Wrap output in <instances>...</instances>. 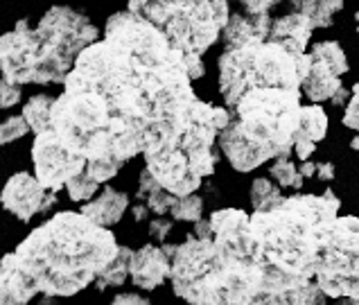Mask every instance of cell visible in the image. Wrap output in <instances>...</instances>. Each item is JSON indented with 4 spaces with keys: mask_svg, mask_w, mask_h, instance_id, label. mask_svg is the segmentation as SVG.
<instances>
[{
    "mask_svg": "<svg viewBox=\"0 0 359 305\" xmlns=\"http://www.w3.org/2000/svg\"><path fill=\"white\" fill-rule=\"evenodd\" d=\"M23 97L20 84H14L7 77H0V109H12Z\"/></svg>",
    "mask_w": 359,
    "mask_h": 305,
    "instance_id": "83f0119b",
    "label": "cell"
},
{
    "mask_svg": "<svg viewBox=\"0 0 359 305\" xmlns=\"http://www.w3.org/2000/svg\"><path fill=\"white\" fill-rule=\"evenodd\" d=\"M183 55L131 9L109 16L104 39L81 50L55 97L50 131L86 163L145 168L174 195L197 192L219 163L231 111L197 97Z\"/></svg>",
    "mask_w": 359,
    "mask_h": 305,
    "instance_id": "6da1fadb",
    "label": "cell"
},
{
    "mask_svg": "<svg viewBox=\"0 0 359 305\" xmlns=\"http://www.w3.org/2000/svg\"><path fill=\"white\" fill-rule=\"evenodd\" d=\"M27 131H32V129H29L25 116H12V118L3 120L0 122V147L23 138Z\"/></svg>",
    "mask_w": 359,
    "mask_h": 305,
    "instance_id": "484cf974",
    "label": "cell"
},
{
    "mask_svg": "<svg viewBox=\"0 0 359 305\" xmlns=\"http://www.w3.org/2000/svg\"><path fill=\"white\" fill-rule=\"evenodd\" d=\"M314 283L327 299L359 303V217L337 215L325 229Z\"/></svg>",
    "mask_w": 359,
    "mask_h": 305,
    "instance_id": "9c48e42d",
    "label": "cell"
},
{
    "mask_svg": "<svg viewBox=\"0 0 359 305\" xmlns=\"http://www.w3.org/2000/svg\"><path fill=\"white\" fill-rule=\"evenodd\" d=\"M351 147H353L355 151H359V131H357V136H355V138L351 140Z\"/></svg>",
    "mask_w": 359,
    "mask_h": 305,
    "instance_id": "e575fe53",
    "label": "cell"
},
{
    "mask_svg": "<svg viewBox=\"0 0 359 305\" xmlns=\"http://www.w3.org/2000/svg\"><path fill=\"white\" fill-rule=\"evenodd\" d=\"M102 183L97 179H93L88 175V172H79L77 177H73L68 183H66V190H68V197L73 199V201H79V203H84V201H90L93 199V195L100 190Z\"/></svg>",
    "mask_w": 359,
    "mask_h": 305,
    "instance_id": "cb8c5ba5",
    "label": "cell"
},
{
    "mask_svg": "<svg viewBox=\"0 0 359 305\" xmlns=\"http://www.w3.org/2000/svg\"><path fill=\"white\" fill-rule=\"evenodd\" d=\"M280 195H283V192H280L278 183L271 181V179H266V177L253 179L251 190H249V197H251L253 208H260V206H264L266 201H273L276 197H280Z\"/></svg>",
    "mask_w": 359,
    "mask_h": 305,
    "instance_id": "d4e9b609",
    "label": "cell"
},
{
    "mask_svg": "<svg viewBox=\"0 0 359 305\" xmlns=\"http://www.w3.org/2000/svg\"><path fill=\"white\" fill-rule=\"evenodd\" d=\"M129 208V195L127 192H120L116 188L107 186L104 190L100 192V197H95L93 201H84L81 206V212L86 217H90L100 226H114L122 219V215Z\"/></svg>",
    "mask_w": 359,
    "mask_h": 305,
    "instance_id": "e0dca14e",
    "label": "cell"
},
{
    "mask_svg": "<svg viewBox=\"0 0 359 305\" xmlns=\"http://www.w3.org/2000/svg\"><path fill=\"white\" fill-rule=\"evenodd\" d=\"M299 170H301V175H303L305 179H312V177H316V163H312L310 158H307V161H301Z\"/></svg>",
    "mask_w": 359,
    "mask_h": 305,
    "instance_id": "836d02e7",
    "label": "cell"
},
{
    "mask_svg": "<svg viewBox=\"0 0 359 305\" xmlns=\"http://www.w3.org/2000/svg\"><path fill=\"white\" fill-rule=\"evenodd\" d=\"M312 32H314L312 20L301 12H292L273 18L269 41H276V43H280L290 53L301 57L307 53V43H310Z\"/></svg>",
    "mask_w": 359,
    "mask_h": 305,
    "instance_id": "2e32d148",
    "label": "cell"
},
{
    "mask_svg": "<svg viewBox=\"0 0 359 305\" xmlns=\"http://www.w3.org/2000/svg\"><path fill=\"white\" fill-rule=\"evenodd\" d=\"M0 203L7 212H12L20 222H29L39 212L50 210L57 203V192L48 190L36 175L29 172H16L9 177L3 192H0Z\"/></svg>",
    "mask_w": 359,
    "mask_h": 305,
    "instance_id": "7c38bea8",
    "label": "cell"
},
{
    "mask_svg": "<svg viewBox=\"0 0 359 305\" xmlns=\"http://www.w3.org/2000/svg\"><path fill=\"white\" fill-rule=\"evenodd\" d=\"M172 219L177 222H199L203 217V199L199 195H194V192H190V195H183L179 197L177 201H174V206L170 210Z\"/></svg>",
    "mask_w": 359,
    "mask_h": 305,
    "instance_id": "603a6c76",
    "label": "cell"
},
{
    "mask_svg": "<svg viewBox=\"0 0 359 305\" xmlns=\"http://www.w3.org/2000/svg\"><path fill=\"white\" fill-rule=\"evenodd\" d=\"M269 175L271 179L278 183L280 188H292V190H301L305 177L301 175L299 165L292 161L290 154H283V156H276L269 165Z\"/></svg>",
    "mask_w": 359,
    "mask_h": 305,
    "instance_id": "7402d4cb",
    "label": "cell"
},
{
    "mask_svg": "<svg viewBox=\"0 0 359 305\" xmlns=\"http://www.w3.org/2000/svg\"><path fill=\"white\" fill-rule=\"evenodd\" d=\"M273 18L269 14H249L238 12L229 16V23L222 29V43L231 48H242L251 43H262L269 41Z\"/></svg>",
    "mask_w": 359,
    "mask_h": 305,
    "instance_id": "5bb4252c",
    "label": "cell"
},
{
    "mask_svg": "<svg viewBox=\"0 0 359 305\" xmlns=\"http://www.w3.org/2000/svg\"><path fill=\"white\" fill-rule=\"evenodd\" d=\"M310 70V53L294 55L276 41H262L242 48L224 50L219 57V93L224 104L251 88H296Z\"/></svg>",
    "mask_w": 359,
    "mask_h": 305,
    "instance_id": "52a82bcc",
    "label": "cell"
},
{
    "mask_svg": "<svg viewBox=\"0 0 359 305\" xmlns=\"http://www.w3.org/2000/svg\"><path fill=\"white\" fill-rule=\"evenodd\" d=\"M133 14L156 25L186 59L190 77L206 75L203 55L222 39L229 23V0H129Z\"/></svg>",
    "mask_w": 359,
    "mask_h": 305,
    "instance_id": "8992f818",
    "label": "cell"
},
{
    "mask_svg": "<svg viewBox=\"0 0 359 305\" xmlns=\"http://www.w3.org/2000/svg\"><path fill=\"white\" fill-rule=\"evenodd\" d=\"M238 3L249 14H271V9L278 7L283 0H238Z\"/></svg>",
    "mask_w": 359,
    "mask_h": 305,
    "instance_id": "f546056e",
    "label": "cell"
},
{
    "mask_svg": "<svg viewBox=\"0 0 359 305\" xmlns=\"http://www.w3.org/2000/svg\"><path fill=\"white\" fill-rule=\"evenodd\" d=\"M53 104H55V97H50L46 93L34 95L32 100H27V104L23 107V116L27 120L29 129H32V134H41V131L50 127Z\"/></svg>",
    "mask_w": 359,
    "mask_h": 305,
    "instance_id": "44dd1931",
    "label": "cell"
},
{
    "mask_svg": "<svg viewBox=\"0 0 359 305\" xmlns=\"http://www.w3.org/2000/svg\"><path fill=\"white\" fill-rule=\"evenodd\" d=\"M118 240L84 212H57L0 260V305L75 297L116 258Z\"/></svg>",
    "mask_w": 359,
    "mask_h": 305,
    "instance_id": "3957f363",
    "label": "cell"
},
{
    "mask_svg": "<svg viewBox=\"0 0 359 305\" xmlns=\"http://www.w3.org/2000/svg\"><path fill=\"white\" fill-rule=\"evenodd\" d=\"M114 303H138V305H147L149 299L147 297H140V294H118L114 299Z\"/></svg>",
    "mask_w": 359,
    "mask_h": 305,
    "instance_id": "d6a6232c",
    "label": "cell"
},
{
    "mask_svg": "<svg viewBox=\"0 0 359 305\" xmlns=\"http://www.w3.org/2000/svg\"><path fill=\"white\" fill-rule=\"evenodd\" d=\"M327 125H330V120H327L325 109L319 107V102L301 109V122H299V129H296V136H294L296 158L307 161L314 154L316 142H321L327 136Z\"/></svg>",
    "mask_w": 359,
    "mask_h": 305,
    "instance_id": "9a60e30c",
    "label": "cell"
},
{
    "mask_svg": "<svg viewBox=\"0 0 359 305\" xmlns=\"http://www.w3.org/2000/svg\"><path fill=\"white\" fill-rule=\"evenodd\" d=\"M301 95L296 88H251L226 107L231 120L217 145L233 170L253 172L276 156L292 154L303 109Z\"/></svg>",
    "mask_w": 359,
    "mask_h": 305,
    "instance_id": "5b68a950",
    "label": "cell"
},
{
    "mask_svg": "<svg viewBox=\"0 0 359 305\" xmlns=\"http://www.w3.org/2000/svg\"><path fill=\"white\" fill-rule=\"evenodd\" d=\"M344 127L353 129V131H359V81L353 86L351 90V100H348V104L344 107Z\"/></svg>",
    "mask_w": 359,
    "mask_h": 305,
    "instance_id": "4316f807",
    "label": "cell"
},
{
    "mask_svg": "<svg viewBox=\"0 0 359 305\" xmlns=\"http://www.w3.org/2000/svg\"><path fill=\"white\" fill-rule=\"evenodd\" d=\"M294 12H301L312 20L314 29L332 27L334 16L344 9V0H290Z\"/></svg>",
    "mask_w": 359,
    "mask_h": 305,
    "instance_id": "d6986e66",
    "label": "cell"
},
{
    "mask_svg": "<svg viewBox=\"0 0 359 305\" xmlns=\"http://www.w3.org/2000/svg\"><path fill=\"white\" fill-rule=\"evenodd\" d=\"M32 163H34L36 179L43 183L48 190H55V192L66 188V183L70 179L86 170V161L61 145L50 129L34 134Z\"/></svg>",
    "mask_w": 359,
    "mask_h": 305,
    "instance_id": "8fae6325",
    "label": "cell"
},
{
    "mask_svg": "<svg viewBox=\"0 0 359 305\" xmlns=\"http://www.w3.org/2000/svg\"><path fill=\"white\" fill-rule=\"evenodd\" d=\"M131 256H133V249L129 247H118V253L116 258L111 260L102 273L95 278V287L100 292H104L109 287H120V285H125L127 278H129V267H131Z\"/></svg>",
    "mask_w": 359,
    "mask_h": 305,
    "instance_id": "ffe728a7",
    "label": "cell"
},
{
    "mask_svg": "<svg viewBox=\"0 0 359 305\" xmlns=\"http://www.w3.org/2000/svg\"><path fill=\"white\" fill-rule=\"evenodd\" d=\"M208 233H190L172 253V290L201 305H310L327 297L314 280L276 273L249 251V219L240 208L215 210Z\"/></svg>",
    "mask_w": 359,
    "mask_h": 305,
    "instance_id": "7a4b0ae2",
    "label": "cell"
},
{
    "mask_svg": "<svg viewBox=\"0 0 359 305\" xmlns=\"http://www.w3.org/2000/svg\"><path fill=\"white\" fill-rule=\"evenodd\" d=\"M138 201H145L154 215H170V210L174 206V201L179 199V195H174L168 188H163L161 183L151 177V172L145 168L140 172L138 179Z\"/></svg>",
    "mask_w": 359,
    "mask_h": 305,
    "instance_id": "ac0fdd59",
    "label": "cell"
},
{
    "mask_svg": "<svg viewBox=\"0 0 359 305\" xmlns=\"http://www.w3.org/2000/svg\"><path fill=\"white\" fill-rule=\"evenodd\" d=\"M131 215L136 222H145V219H149L151 210H149V206L145 201H140V203H136V206H131Z\"/></svg>",
    "mask_w": 359,
    "mask_h": 305,
    "instance_id": "1f68e13d",
    "label": "cell"
},
{
    "mask_svg": "<svg viewBox=\"0 0 359 305\" xmlns=\"http://www.w3.org/2000/svg\"><path fill=\"white\" fill-rule=\"evenodd\" d=\"M351 70L339 41H321L310 50V70L303 77L301 93L312 102H330L344 88V75Z\"/></svg>",
    "mask_w": 359,
    "mask_h": 305,
    "instance_id": "30bf717a",
    "label": "cell"
},
{
    "mask_svg": "<svg viewBox=\"0 0 359 305\" xmlns=\"http://www.w3.org/2000/svg\"><path fill=\"white\" fill-rule=\"evenodd\" d=\"M174 229V219H170L168 215H156L149 222V238L165 242V238L172 233Z\"/></svg>",
    "mask_w": 359,
    "mask_h": 305,
    "instance_id": "f1b7e54d",
    "label": "cell"
},
{
    "mask_svg": "<svg viewBox=\"0 0 359 305\" xmlns=\"http://www.w3.org/2000/svg\"><path fill=\"white\" fill-rule=\"evenodd\" d=\"M341 201L330 188L321 195L296 192L253 208L249 251L276 273L301 283L314 280V267L325 229L339 215Z\"/></svg>",
    "mask_w": 359,
    "mask_h": 305,
    "instance_id": "277c9868",
    "label": "cell"
},
{
    "mask_svg": "<svg viewBox=\"0 0 359 305\" xmlns=\"http://www.w3.org/2000/svg\"><path fill=\"white\" fill-rule=\"evenodd\" d=\"M177 244H165L161 247L156 244H145L138 251H133L131 256V267H129V278L138 290L151 292L161 287L163 283L170 278L172 271V253Z\"/></svg>",
    "mask_w": 359,
    "mask_h": 305,
    "instance_id": "4fadbf2b",
    "label": "cell"
},
{
    "mask_svg": "<svg viewBox=\"0 0 359 305\" xmlns=\"http://www.w3.org/2000/svg\"><path fill=\"white\" fill-rule=\"evenodd\" d=\"M355 20H357V34H359V12L355 14Z\"/></svg>",
    "mask_w": 359,
    "mask_h": 305,
    "instance_id": "d590c367",
    "label": "cell"
},
{
    "mask_svg": "<svg viewBox=\"0 0 359 305\" xmlns=\"http://www.w3.org/2000/svg\"><path fill=\"white\" fill-rule=\"evenodd\" d=\"M316 179H321L323 183H330L334 179V163L330 161L316 163Z\"/></svg>",
    "mask_w": 359,
    "mask_h": 305,
    "instance_id": "4dcf8cb0",
    "label": "cell"
},
{
    "mask_svg": "<svg viewBox=\"0 0 359 305\" xmlns=\"http://www.w3.org/2000/svg\"><path fill=\"white\" fill-rule=\"evenodd\" d=\"M100 39V29L86 14L55 5L29 32L32 48V84H64L81 50Z\"/></svg>",
    "mask_w": 359,
    "mask_h": 305,
    "instance_id": "ba28073f",
    "label": "cell"
}]
</instances>
